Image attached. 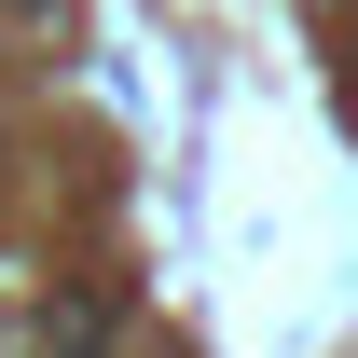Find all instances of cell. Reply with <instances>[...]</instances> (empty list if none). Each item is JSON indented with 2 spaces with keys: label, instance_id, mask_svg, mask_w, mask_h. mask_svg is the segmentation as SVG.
Listing matches in <instances>:
<instances>
[{
  "label": "cell",
  "instance_id": "obj_1",
  "mask_svg": "<svg viewBox=\"0 0 358 358\" xmlns=\"http://www.w3.org/2000/svg\"><path fill=\"white\" fill-rule=\"evenodd\" d=\"M0 14H55V0H0Z\"/></svg>",
  "mask_w": 358,
  "mask_h": 358
}]
</instances>
